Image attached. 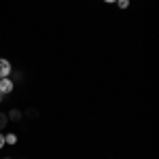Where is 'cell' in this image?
Masks as SVG:
<instances>
[{"mask_svg":"<svg viewBox=\"0 0 159 159\" xmlns=\"http://www.w3.org/2000/svg\"><path fill=\"white\" fill-rule=\"evenodd\" d=\"M13 89H15V85H13L11 76H4V79H0V93H2V96H9Z\"/></svg>","mask_w":159,"mask_h":159,"instance_id":"cell-1","label":"cell"},{"mask_svg":"<svg viewBox=\"0 0 159 159\" xmlns=\"http://www.w3.org/2000/svg\"><path fill=\"white\" fill-rule=\"evenodd\" d=\"M11 72H13L11 61L7 60V57H0V79H4V76H11Z\"/></svg>","mask_w":159,"mask_h":159,"instance_id":"cell-2","label":"cell"},{"mask_svg":"<svg viewBox=\"0 0 159 159\" xmlns=\"http://www.w3.org/2000/svg\"><path fill=\"white\" fill-rule=\"evenodd\" d=\"M7 117H9V121H13V123H19L21 119H24V112L19 108H11L9 112H7Z\"/></svg>","mask_w":159,"mask_h":159,"instance_id":"cell-3","label":"cell"},{"mask_svg":"<svg viewBox=\"0 0 159 159\" xmlns=\"http://www.w3.org/2000/svg\"><path fill=\"white\" fill-rule=\"evenodd\" d=\"M4 144H11V147H13V144H17V136H15V134H7V136H4Z\"/></svg>","mask_w":159,"mask_h":159,"instance_id":"cell-4","label":"cell"},{"mask_svg":"<svg viewBox=\"0 0 159 159\" xmlns=\"http://www.w3.org/2000/svg\"><path fill=\"white\" fill-rule=\"evenodd\" d=\"M7 125H9V117H7V112H0V132H2Z\"/></svg>","mask_w":159,"mask_h":159,"instance_id":"cell-5","label":"cell"},{"mask_svg":"<svg viewBox=\"0 0 159 159\" xmlns=\"http://www.w3.org/2000/svg\"><path fill=\"white\" fill-rule=\"evenodd\" d=\"M24 117H28V119H36V117H38V110L36 108H28L24 112Z\"/></svg>","mask_w":159,"mask_h":159,"instance_id":"cell-6","label":"cell"},{"mask_svg":"<svg viewBox=\"0 0 159 159\" xmlns=\"http://www.w3.org/2000/svg\"><path fill=\"white\" fill-rule=\"evenodd\" d=\"M115 4H117V7H119V9H121V11H125V9H127V7H129V0H117V2H115Z\"/></svg>","mask_w":159,"mask_h":159,"instance_id":"cell-7","label":"cell"},{"mask_svg":"<svg viewBox=\"0 0 159 159\" xmlns=\"http://www.w3.org/2000/svg\"><path fill=\"white\" fill-rule=\"evenodd\" d=\"M4 147V134H2V132H0V148Z\"/></svg>","mask_w":159,"mask_h":159,"instance_id":"cell-8","label":"cell"},{"mask_svg":"<svg viewBox=\"0 0 159 159\" xmlns=\"http://www.w3.org/2000/svg\"><path fill=\"white\" fill-rule=\"evenodd\" d=\"M104 2H108V4H115V2H117V0H104Z\"/></svg>","mask_w":159,"mask_h":159,"instance_id":"cell-9","label":"cell"},{"mask_svg":"<svg viewBox=\"0 0 159 159\" xmlns=\"http://www.w3.org/2000/svg\"><path fill=\"white\" fill-rule=\"evenodd\" d=\"M2 98H4V96H2V93H0V104H2Z\"/></svg>","mask_w":159,"mask_h":159,"instance_id":"cell-10","label":"cell"},{"mask_svg":"<svg viewBox=\"0 0 159 159\" xmlns=\"http://www.w3.org/2000/svg\"><path fill=\"white\" fill-rule=\"evenodd\" d=\"M4 159H11V157H4Z\"/></svg>","mask_w":159,"mask_h":159,"instance_id":"cell-11","label":"cell"}]
</instances>
